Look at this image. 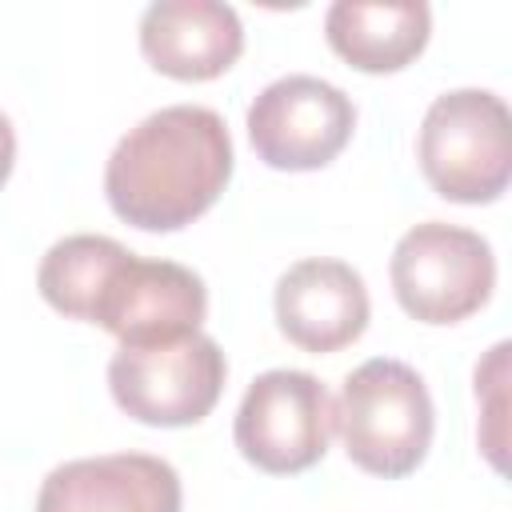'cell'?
Returning <instances> with one entry per match:
<instances>
[{
  "instance_id": "5",
  "label": "cell",
  "mask_w": 512,
  "mask_h": 512,
  "mask_svg": "<svg viewBox=\"0 0 512 512\" xmlns=\"http://www.w3.org/2000/svg\"><path fill=\"white\" fill-rule=\"evenodd\" d=\"M228 360L220 344L204 332L116 348L108 360V388L120 412L152 428L200 424L224 392Z\"/></svg>"
},
{
  "instance_id": "11",
  "label": "cell",
  "mask_w": 512,
  "mask_h": 512,
  "mask_svg": "<svg viewBox=\"0 0 512 512\" xmlns=\"http://www.w3.org/2000/svg\"><path fill=\"white\" fill-rule=\"evenodd\" d=\"M140 52L172 80H216L244 52V24L216 0H156L140 16Z\"/></svg>"
},
{
  "instance_id": "4",
  "label": "cell",
  "mask_w": 512,
  "mask_h": 512,
  "mask_svg": "<svg viewBox=\"0 0 512 512\" xmlns=\"http://www.w3.org/2000/svg\"><path fill=\"white\" fill-rule=\"evenodd\" d=\"M388 276L396 304L412 320L460 324L488 304L496 288V256L480 232L428 220L396 240Z\"/></svg>"
},
{
  "instance_id": "3",
  "label": "cell",
  "mask_w": 512,
  "mask_h": 512,
  "mask_svg": "<svg viewBox=\"0 0 512 512\" xmlns=\"http://www.w3.org/2000/svg\"><path fill=\"white\" fill-rule=\"evenodd\" d=\"M420 172L452 204H492L512 180V116L488 88H456L432 100L416 140Z\"/></svg>"
},
{
  "instance_id": "9",
  "label": "cell",
  "mask_w": 512,
  "mask_h": 512,
  "mask_svg": "<svg viewBox=\"0 0 512 512\" xmlns=\"http://www.w3.org/2000/svg\"><path fill=\"white\" fill-rule=\"evenodd\" d=\"M184 492L168 460L148 452L84 456L52 468L36 512H180Z\"/></svg>"
},
{
  "instance_id": "10",
  "label": "cell",
  "mask_w": 512,
  "mask_h": 512,
  "mask_svg": "<svg viewBox=\"0 0 512 512\" xmlns=\"http://www.w3.org/2000/svg\"><path fill=\"white\" fill-rule=\"evenodd\" d=\"M276 324L304 352H340L364 336L372 304L360 272L344 260L312 256L276 280Z\"/></svg>"
},
{
  "instance_id": "2",
  "label": "cell",
  "mask_w": 512,
  "mask_h": 512,
  "mask_svg": "<svg viewBox=\"0 0 512 512\" xmlns=\"http://www.w3.org/2000/svg\"><path fill=\"white\" fill-rule=\"evenodd\" d=\"M336 428L356 468L400 480L424 464L436 432V408L416 368L376 356L344 376Z\"/></svg>"
},
{
  "instance_id": "7",
  "label": "cell",
  "mask_w": 512,
  "mask_h": 512,
  "mask_svg": "<svg viewBox=\"0 0 512 512\" xmlns=\"http://www.w3.org/2000/svg\"><path fill=\"white\" fill-rule=\"evenodd\" d=\"M252 152L280 172L332 164L356 128V104L320 76H280L248 104Z\"/></svg>"
},
{
  "instance_id": "8",
  "label": "cell",
  "mask_w": 512,
  "mask_h": 512,
  "mask_svg": "<svg viewBox=\"0 0 512 512\" xmlns=\"http://www.w3.org/2000/svg\"><path fill=\"white\" fill-rule=\"evenodd\" d=\"M204 316L208 288L192 268L124 252V260L108 272L88 324H100L124 348H132L192 336L200 332Z\"/></svg>"
},
{
  "instance_id": "12",
  "label": "cell",
  "mask_w": 512,
  "mask_h": 512,
  "mask_svg": "<svg viewBox=\"0 0 512 512\" xmlns=\"http://www.w3.org/2000/svg\"><path fill=\"white\" fill-rule=\"evenodd\" d=\"M324 36L360 72H400L424 52L432 12L424 0H336L324 12Z\"/></svg>"
},
{
  "instance_id": "14",
  "label": "cell",
  "mask_w": 512,
  "mask_h": 512,
  "mask_svg": "<svg viewBox=\"0 0 512 512\" xmlns=\"http://www.w3.org/2000/svg\"><path fill=\"white\" fill-rule=\"evenodd\" d=\"M12 164H16V132H12V120L0 112V188L8 184Z\"/></svg>"
},
{
  "instance_id": "1",
  "label": "cell",
  "mask_w": 512,
  "mask_h": 512,
  "mask_svg": "<svg viewBox=\"0 0 512 512\" xmlns=\"http://www.w3.org/2000/svg\"><path fill=\"white\" fill-rule=\"evenodd\" d=\"M232 160V136L220 112L168 104L120 136L104 168V196L124 224L176 232L220 200Z\"/></svg>"
},
{
  "instance_id": "13",
  "label": "cell",
  "mask_w": 512,
  "mask_h": 512,
  "mask_svg": "<svg viewBox=\"0 0 512 512\" xmlns=\"http://www.w3.org/2000/svg\"><path fill=\"white\" fill-rule=\"evenodd\" d=\"M124 252L128 248L112 236H92V232L64 236L44 252L40 272H36V288L60 316L92 320L96 296H100L108 272L124 260Z\"/></svg>"
},
{
  "instance_id": "6",
  "label": "cell",
  "mask_w": 512,
  "mask_h": 512,
  "mask_svg": "<svg viewBox=\"0 0 512 512\" xmlns=\"http://www.w3.org/2000/svg\"><path fill=\"white\" fill-rule=\"evenodd\" d=\"M336 432L332 392L296 368L260 372L236 412V448L268 476H296L324 460Z\"/></svg>"
}]
</instances>
